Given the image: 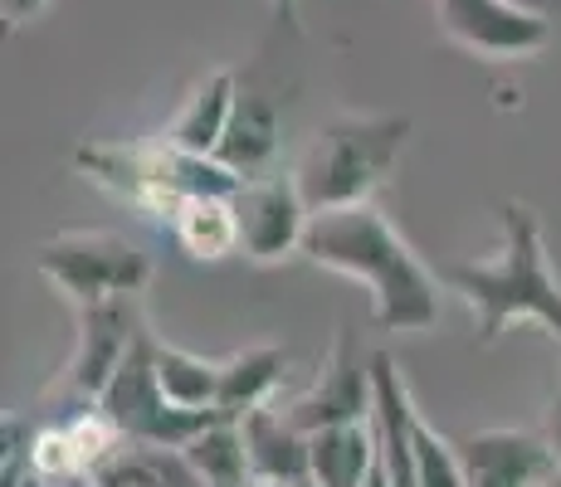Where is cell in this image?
Listing matches in <instances>:
<instances>
[{
    "mask_svg": "<svg viewBox=\"0 0 561 487\" xmlns=\"http://www.w3.org/2000/svg\"><path fill=\"white\" fill-rule=\"evenodd\" d=\"M294 487H318V483H312V478H298V483H294Z\"/></svg>",
    "mask_w": 561,
    "mask_h": 487,
    "instance_id": "83f0119b",
    "label": "cell"
},
{
    "mask_svg": "<svg viewBox=\"0 0 561 487\" xmlns=\"http://www.w3.org/2000/svg\"><path fill=\"white\" fill-rule=\"evenodd\" d=\"M376 405V366L371 356H362V346L352 332H342L337 346L328 351L318 381H312L304 395L288 399V419H294L304 434H318V429L332 425H352V419H371Z\"/></svg>",
    "mask_w": 561,
    "mask_h": 487,
    "instance_id": "30bf717a",
    "label": "cell"
},
{
    "mask_svg": "<svg viewBox=\"0 0 561 487\" xmlns=\"http://www.w3.org/2000/svg\"><path fill=\"white\" fill-rule=\"evenodd\" d=\"M542 487H561V468H557V473H552V478H547Z\"/></svg>",
    "mask_w": 561,
    "mask_h": 487,
    "instance_id": "4316f807",
    "label": "cell"
},
{
    "mask_svg": "<svg viewBox=\"0 0 561 487\" xmlns=\"http://www.w3.org/2000/svg\"><path fill=\"white\" fill-rule=\"evenodd\" d=\"M278 142H284V117H278L274 97L240 93L234 97L230 127H225L220 147H215V156H220L240 181H250V176H264V171L274 166Z\"/></svg>",
    "mask_w": 561,
    "mask_h": 487,
    "instance_id": "7c38bea8",
    "label": "cell"
},
{
    "mask_svg": "<svg viewBox=\"0 0 561 487\" xmlns=\"http://www.w3.org/2000/svg\"><path fill=\"white\" fill-rule=\"evenodd\" d=\"M99 405L107 409V419L123 429V439L157 443V449H186L201 429H210L215 419H225L220 409H181V405H171L167 390L157 385V371H152V332L127 351V361L117 366V375L107 381Z\"/></svg>",
    "mask_w": 561,
    "mask_h": 487,
    "instance_id": "8992f818",
    "label": "cell"
},
{
    "mask_svg": "<svg viewBox=\"0 0 561 487\" xmlns=\"http://www.w3.org/2000/svg\"><path fill=\"white\" fill-rule=\"evenodd\" d=\"M142 337L147 322L137 298H107L79 308V337H73V356L64 366V390H73L79 399H99Z\"/></svg>",
    "mask_w": 561,
    "mask_h": 487,
    "instance_id": "9c48e42d",
    "label": "cell"
},
{
    "mask_svg": "<svg viewBox=\"0 0 561 487\" xmlns=\"http://www.w3.org/2000/svg\"><path fill=\"white\" fill-rule=\"evenodd\" d=\"M288 351L284 346H244V351L225 356L220 361V415L225 419H244L250 409L274 399L278 381H284Z\"/></svg>",
    "mask_w": 561,
    "mask_h": 487,
    "instance_id": "e0dca14e",
    "label": "cell"
},
{
    "mask_svg": "<svg viewBox=\"0 0 561 487\" xmlns=\"http://www.w3.org/2000/svg\"><path fill=\"white\" fill-rule=\"evenodd\" d=\"M152 371L157 385L167 390L171 405L181 409H220V361H205V356L186 351V346H171L152 337Z\"/></svg>",
    "mask_w": 561,
    "mask_h": 487,
    "instance_id": "d6986e66",
    "label": "cell"
},
{
    "mask_svg": "<svg viewBox=\"0 0 561 487\" xmlns=\"http://www.w3.org/2000/svg\"><path fill=\"white\" fill-rule=\"evenodd\" d=\"M268 5H274L278 15H294V5H298V0H268Z\"/></svg>",
    "mask_w": 561,
    "mask_h": 487,
    "instance_id": "484cf974",
    "label": "cell"
},
{
    "mask_svg": "<svg viewBox=\"0 0 561 487\" xmlns=\"http://www.w3.org/2000/svg\"><path fill=\"white\" fill-rule=\"evenodd\" d=\"M435 20L459 49L479 59H533L552 45V20L517 0H430Z\"/></svg>",
    "mask_w": 561,
    "mask_h": 487,
    "instance_id": "52a82bcc",
    "label": "cell"
},
{
    "mask_svg": "<svg viewBox=\"0 0 561 487\" xmlns=\"http://www.w3.org/2000/svg\"><path fill=\"white\" fill-rule=\"evenodd\" d=\"M435 274L445 292L469 302L483 346L499 341L513 322H537L561 346V278L547 258L542 214L527 200H503V244L493 258H455Z\"/></svg>",
    "mask_w": 561,
    "mask_h": 487,
    "instance_id": "7a4b0ae2",
    "label": "cell"
},
{
    "mask_svg": "<svg viewBox=\"0 0 561 487\" xmlns=\"http://www.w3.org/2000/svg\"><path fill=\"white\" fill-rule=\"evenodd\" d=\"M542 439L552 443V453H557V463H561V390L552 395V405H547V415H542Z\"/></svg>",
    "mask_w": 561,
    "mask_h": 487,
    "instance_id": "603a6c76",
    "label": "cell"
},
{
    "mask_svg": "<svg viewBox=\"0 0 561 487\" xmlns=\"http://www.w3.org/2000/svg\"><path fill=\"white\" fill-rule=\"evenodd\" d=\"M161 224L201 264H220V258L240 254V220H234L230 195H181Z\"/></svg>",
    "mask_w": 561,
    "mask_h": 487,
    "instance_id": "5bb4252c",
    "label": "cell"
},
{
    "mask_svg": "<svg viewBox=\"0 0 561 487\" xmlns=\"http://www.w3.org/2000/svg\"><path fill=\"white\" fill-rule=\"evenodd\" d=\"M244 449H250V468L264 483H284L294 487L298 478H308V434L288 419V409L259 405L240 419Z\"/></svg>",
    "mask_w": 561,
    "mask_h": 487,
    "instance_id": "4fadbf2b",
    "label": "cell"
},
{
    "mask_svg": "<svg viewBox=\"0 0 561 487\" xmlns=\"http://www.w3.org/2000/svg\"><path fill=\"white\" fill-rule=\"evenodd\" d=\"M463 487H542L561 468L542 429H483L459 439Z\"/></svg>",
    "mask_w": 561,
    "mask_h": 487,
    "instance_id": "8fae6325",
    "label": "cell"
},
{
    "mask_svg": "<svg viewBox=\"0 0 561 487\" xmlns=\"http://www.w3.org/2000/svg\"><path fill=\"white\" fill-rule=\"evenodd\" d=\"M49 0H0V15L10 20V25H30V20L45 10Z\"/></svg>",
    "mask_w": 561,
    "mask_h": 487,
    "instance_id": "7402d4cb",
    "label": "cell"
},
{
    "mask_svg": "<svg viewBox=\"0 0 561 487\" xmlns=\"http://www.w3.org/2000/svg\"><path fill=\"white\" fill-rule=\"evenodd\" d=\"M410 132H415V123L396 113H347L318 127L294 166L298 190L312 205V214L371 200L396 176Z\"/></svg>",
    "mask_w": 561,
    "mask_h": 487,
    "instance_id": "3957f363",
    "label": "cell"
},
{
    "mask_svg": "<svg viewBox=\"0 0 561 487\" xmlns=\"http://www.w3.org/2000/svg\"><path fill=\"white\" fill-rule=\"evenodd\" d=\"M35 264L73 308L107 298H142V288L152 283V258L113 230H59L39 244Z\"/></svg>",
    "mask_w": 561,
    "mask_h": 487,
    "instance_id": "5b68a950",
    "label": "cell"
},
{
    "mask_svg": "<svg viewBox=\"0 0 561 487\" xmlns=\"http://www.w3.org/2000/svg\"><path fill=\"white\" fill-rule=\"evenodd\" d=\"M234 220H240V254L254 264H278L288 254H304V234L312 224V205L298 190V176H250L234 186Z\"/></svg>",
    "mask_w": 561,
    "mask_h": 487,
    "instance_id": "ba28073f",
    "label": "cell"
},
{
    "mask_svg": "<svg viewBox=\"0 0 561 487\" xmlns=\"http://www.w3.org/2000/svg\"><path fill=\"white\" fill-rule=\"evenodd\" d=\"M376 459H381V443H376L371 419H352V425L308 434V478L318 487H362Z\"/></svg>",
    "mask_w": 561,
    "mask_h": 487,
    "instance_id": "9a60e30c",
    "label": "cell"
},
{
    "mask_svg": "<svg viewBox=\"0 0 561 487\" xmlns=\"http://www.w3.org/2000/svg\"><path fill=\"white\" fill-rule=\"evenodd\" d=\"M415 487H463L459 443L425 425V415H415Z\"/></svg>",
    "mask_w": 561,
    "mask_h": 487,
    "instance_id": "44dd1931",
    "label": "cell"
},
{
    "mask_svg": "<svg viewBox=\"0 0 561 487\" xmlns=\"http://www.w3.org/2000/svg\"><path fill=\"white\" fill-rule=\"evenodd\" d=\"M73 166L93 181V186L123 195L137 210L167 220L171 205L181 195H234L240 176L225 166L220 156H201V151H181L167 137L147 147H117V142H83L73 151Z\"/></svg>",
    "mask_w": 561,
    "mask_h": 487,
    "instance_id": "277c9868",
    "label": "cell"
},
{
    "mask_svg": "<svg viewBox=\"0 0 561 487\" xmlns=\"http://www.w3.org/2000/svg\"><path fill=\"white\" fill-rule=\"evenodd\" d=\"M234 97H240V83H234L230 69L205 73L196 89H191L186 103L176 107V117H171V127H167L161 137H167L171 147H181V151H201V156H215V147H220L225 127H230Z\"/></svg>",
    "mask_w": 561,
    "mask_h": 487,
    "instance_id": "2e32d148",
    "label": "cell"
},
{
    "mask_svg": "<svg viewBox=\"0 0 561 487\" xmlns=\"http://www.w3.org/2000/svg\"><path fill=\"white\" fill-rule=\"evenodd\" d=\"M304 258L366 288L371 327L386 337H420L439 322V274L415 254L371 200L318 210L304 234Z\"/></svg>",
    "mask_w": 561,
    "mask_h": 487,
    "instance_id": "6da1fadb",
    "label": "cell"
},
{
    "mask_svg": "<svg viewBox=\"0 0 561 487\" xmlns=\"http://www.w3.org/2000/svg\"><path fill=\"white\" fill-rule=\"evenodd\" d=\"M93 478L107 487H205L181 449H157V443L123 439L113 453L93 468Z\"/></svg>",
    "mask_w": 561,
    "mask_h": 487,
    "instance_id": "ac0fdd59",
    "label": "cell"
},
{
    "mask_svg": "<svg viewBox=\"0 0 561 487\" xmlns=\"http://www.w3.org/2000/svg\"><path fill=\"white\" fill-rule=\"evenodd\" d=\"M362 487H396V483H391V473H386V463H381V459H376V468L366 473V483H362Z\"/></svg>",
    "mask_w": 561,
    "mask_h": 487,
    "instance_id": "cb8c5ba5",
    "label": "cell"
},
{
    "mask_svg": "<svg viewBox=\"0 0 561 487\" xmlns=\"http://www.w3.org/2000/svg\"><path fill=\"white\" fill-rule=\"evenodd\" d=\"M35 487H45V483H35ZM49 487H107L103 478H93V473H79V478H69V483H49Z\"/></svg>",
    "mask_w": 561,
    "mask_h": 487,
    "instance_id": "d4e9b609",
    "label": "cell"
},
{
    "mask_svg": "<svg viewBox=\"0 0 561 487\" xmlns=\"http://www.w3.org/2000/svg\"><path fill=\"white\" fill-rule=\"evenodd\" d=\"M181 453H186V463L196 468V478L205 487H250L254 483L240 419H215V425L201 429V434L191 439Z\"/></svg>",
    "mask_w": 561,
    "mask_h": 487,
    "instance_id": "ffe728a7",
    "label": "cell"
}]
</instances>
